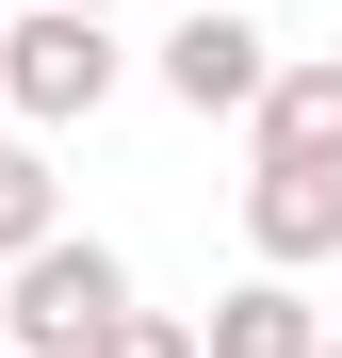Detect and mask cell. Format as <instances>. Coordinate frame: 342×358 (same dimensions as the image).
I'll return each instance as SVG.
<instances>
[{
  "label": "cell",
  "instance_id": "cell-1",
  "mask_svg": "<svg viewBox=\"0 0 342 358\" xmlns=\"http://www.w3.org/2000/svg\"><path fill=\"white\" fill-rule=\"evenodd\" d=\"M114 0H33V17H0V114H33V131H82L114 98Z\"/></svg>",
  "mask_w": 342,
  "mask_h": 358
},
{
  "label": "cell",
  "instance_id": "cell-2",
  "mask_svg": "<svg viewBox=\"0 0 342 358\" xmlns=\"http://www.w3.org/2000/svg\"><path fill=\"white\" fill-rule=\"evenodd\" d=\"M114 310H131V261H114L98 228H49V245L0 261V342H17V358H82Z\"/></svg>",
  "mask_w": 342,
  "mask_h": 358
},
{
  "label": "cell",
  "instance_id": "cell-3",
  "mask_svg": "<svg viewBox=\"0 0 342 358\" xmlns=\"http://www.w3.org/2000/svg\"><path fill=\"white\" fill-rule=\"evenodd\" d=\"M261 82H277V33L245 17V0H196V17L163 33V98L180 114H245Z\"/></svg>",
  "mask_w": 342,
  "mask_h": 358
},
{
  "label": "cell",
  "instance_id": "cell-4",
  "mask_svg": "<svg viewBox=\"0 0 342 358\" xmlns=\"http://www.w3.org/2000/svg\"><path fill=\"white\" fill-rule=\"evenodd\" d=\"M245 245L294 261V277L342 261V163H261V179H245Z\"/></svg>",
  "mask_w": 342,
  "mask_h": 358
},
{
  "label": "cell",
  "instance_id": "cell-5",
  "mask_svg": "<svg viewBox=\"0 0 342 358\" xmlns=\"http://www.w3.org/2000/svg\"><path fill=\"white\" fill-rule=\"evenodd\" d=\"M245 147L261 163H342V49H294V66L245 98Z\"/></svg>",
  "mask_w": 342,
  "mask_h": 358
},
{
  "label": "cell",
  "instance_id": "cell-6",
  "mask_svg": "<svg viewBox=\"0 0 342 358\" xmlns=\"http://www.w3.org/2000/svg\"><path fill=\"white\" fill-rule=\"evenodd\" d=\"M212 358H326V310L294 293V261H261L245 293H212V326H196Z\"/></svg>",
  "mask_w": 342,
  "mask_h": 358
},
{
  "label": "cell",
  "instance_id": "cell-7",
  "mask_svg": "<svg viewBox=\"0 0 342 358\" xmlns=\"http://www.w3.org/2000/svg\"><path fill=\"white\" fill-rule=\"evenodd\" d=\"M66 228V179H49V147H0V261L17 245H49Z\"/></svg>",
  "mask_w": 342,
  "mask_h": 358
},
{
  "label": "cell",
  "instance_id": "cell-8",
  "mask_svg": "<svg viewBox=\"0 0 342 358\" xmlns=\"http://www.w3.org/2000/svg\"><path fill=\"white\" fill-rule=\"evenodd\" d=\"M82 358H212V342H196V326H180V310H114V326H98V342H82Z\"/></svg>",
  "mask_w": 342,
  "mask_h": 358
},
{
  "label": "cell",
  "instance_id": "cell-9",
  "mask_svg": "<svg viewBox=\"0 0 342 358\" xmlns=\"http://www.w3.org/2000/svg\"><path fill=\"white\" fill-rule=\"evenodd\" d=\"M326 358H342V326H326Z\"/></svg>",
  "mask_w": 342,
  "mask_h": 358
}]
</instances>
